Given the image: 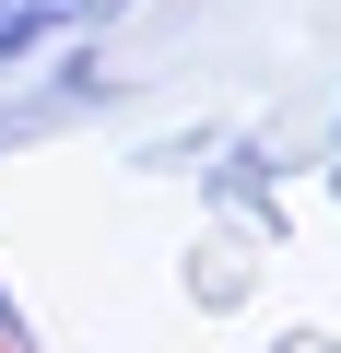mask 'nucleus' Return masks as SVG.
Returning a JSON list of instances; mask_svg holds the SVG:
<instances>
[{
    "mask_svg": "<svg viewBox=\"0 0 341 353\" xmlns=\"http://www.w3.org/2000/svg\"><path fill=\"white\" fill-rule=\"evenodd\" d=\"M141 0H0V83H24L59 48H94L106 24H130Z\"/></svg>",
    "mask_w": 341,
    "mask_h": 353,
    "instance_id": "f257e3e1",
    "label": "nucleus"
},
{
    "mask_svg": "<svg viewBox=\"0 0 341 353\" xmlns=\"http://www.w3.org/2000/svg\"><path fill=\"white\" fill-rule=\"evenodd\" d=\"M271 353H341L329 330H271Z\"/></svg>",
    "mask_w": 341,
    "mask_h": 353,
    "instance_id": "f03ea898",
    "label": "nucleus"
},
{
    "mask_svg": "<svg viewBox=\"0 0 341 353\" xmlns=\"http://www.w3.org/2000/svg\"><path fill=\"white\" fill-rule=\"evenodd\" d=\"M329 176H341V106H329Z\"/></svg>",
    "mask_w": 341,
    "mask_h": 353,
    "instance_id": "7ed1b4c3",
    "label": "nucleus"
}]
</instances>
